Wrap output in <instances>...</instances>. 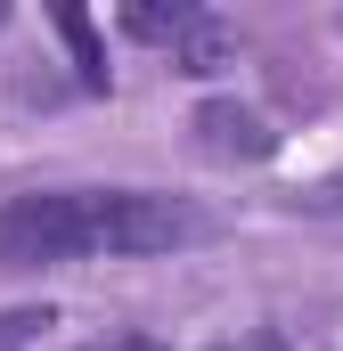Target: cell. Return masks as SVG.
<instances>
[{
  "mask_svg": "<svg viewBox=\"0 0 343 351\" xmlns=\"http://www.w3.org/2000/svg\"><path fill=\"white\" fill-rule=\"evenodd\" d=\"M213 237V213L164 196V188H98V254L115 262H147V254H180V245H204Z\"/></svg>",
  "mask_w": 343,
  "mask_h": 351,
  "instance_id": "7a4b0ae2",
  "label": "cell"
},
{
  "mask_svg": "<svg viewBox=\"0 0 343 351\" xmlns=\"http://www.w3.org/2000/svg\"><path fill=\"white\" fill-rule=\"evenodd\" d=\"M196 139H204V156H221V164H270V156H278V131L261 123L254 106H237V98H204V106H196Z\"/></svg>",
  "mask_w": 343,
  "mask_h": 351,
  "instance_id": "277c9868",
  "label": "cell"
},
{
  "mask_svg": "<svg viewBox=\"0 0 343 351\" xmlns=\"http://www.w3.org/2000/svg\"><path fill=\"white\" fill-rule=\"evenodd\" d=\"M58 33L74 41V66H82V82H90V90H106V49H98L90 16H82V8H58Z\"/></svg>",
  "mask_w": 343,
  "mask_h": 351,
  "instance_id": "5b68a950",
  "label": "cell"
},
{
  "mask_svg": "<svg viewBox=\"0 0 343 351\" xmlns=\"http://www.w3.org/2000/svg\"><path fill=\"white\" fill-rule=\"evenodd\" d=\"M74 351H164L156 335H98V343H74Z\"/></svg>",
  "mask_w": 343,
  "mask_h": 351,
  "instance_id": "ba28073f",
  "label": "cell"
},
{
  "mask_svg": "<svg viewBox=\"0 0 343 351\" xmlns=\"http://www.w3.org/2000/svg\"><path fill=\"white\" fill-rule=\"evenodd\" d=\"M254 351H286V335H261V343H254Z\"/></svg>",
  "mask_w": 343,
  "mask_h": 351,
  "instance_id": "9c48e42d",
  "label": "cell"
},
{
  "mask_svg": "<svg viewBox=\"0 0 343 351\" xmlns=\"http://www.w3.org/2000/svg\"><path fill=\"white\" fill-rule=\"evenodd\" d=\"M49 327H58V319H49L41 302H16V311H0V351H33Z\"/></svg>",
  "mask_w": 343,
  "mask_h": 351,
  "instance_id": "8992f818",
  "label": "cell"
},
{
  "mask_svg": "<svg viewBox=\"0 0 343 351\" xmlns=\"http://www.w3.org/2000/svg\"><path fill=\"white\" fill-rule=\"evenodd\" d=\"M303 213H319V221H343V172H335V180H319V188L303 196Z\"/></svg>",
  "mask_w": 343,
  "mask_h": 351,
  "instance_id": "52a82bcc",
  "label": "cell"
},
{
  "mask_svg": "<svg viewBox=\"0 0 343 351\" xmlns=\"http://www.w3.org/2000/svg\"><path fill=\"white\" fill-rule=\"evenodd\" d=\"M123 33H139V41L172 49V66H180V74H221V66H229V49H237V33H229L213 8H188V0H172V8H156V0L123 8Z\"/></svg>",
  "mask_w": 343,
  "mask_h": 351,
  "instance_id": "3957f363",
  "label": "cell"
},
{
  "mask_svg": "<svg viewBox=\"0 0 343 351\" xmlns=\"http://www.w3.org/2000/svg\"><path fill=\"white\" fill-rule=\"evenodd\" d=\"M98 262V188H33L0 204V269Z\"/></svg>",
  "mask_w": 343,
  "mask_h": 351,
  "instance_id": "6da1fadb",
  "label": "cell"
}]
</instances>
